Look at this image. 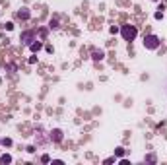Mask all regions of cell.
Returning <instances> with one entry per match:
<instances>
[{
    "label": "cell",
    "mask_w": 167,
    "mask_h": 165,
    "mask_svg": "<svg viewBox=\"0 0 167 165\" xmlns=\"http://www.w3.org/2000/svg\"><path fill=\"white\" fill-rule=\"evenodd\" d=\"M121 35H122V39L124 41H128V43H132L136 37H138V29H136V25H130V23H124L121 27Z\"/></svg>",
    "instance_id": "6da1fadb"
},
{
    "label": "cell",
    "mask_w": 167,
    "mask_h": 165,
    "mask_svg": "<svg viewBox=\"0 0 167 165\" xmlns=\"http://www.w3.org/2000/svg\"><path fill=\"white\" fill-rule=\"evenodd\" d=\"M159 45H161V41H159V37H157V35H154V33H148L146 37H144V47H146L148 51L159 49Z\"/></svg>",
    "instance_id": "7a4b0ae2"
},
{
    "label": "cell",
    "mask_w": 167,
    "mask_h": 165,
    "mask_svg": "<svg viewBox=\"0 0 167 165\" xmlns=\"http://www.w3.org/2000/svg\"><path fill=\"white\" fill-rule=\"evenodd\" d=\"M49 140L54 142V144H60V142L64 140V132H62L60 128H53V130L49 132Z\"/></svg>",
    "instance_id": "3957f363"
},
{
    "label": "cell",
    "mask_w": 167,
    "mask_h": 165,
    "mask_svg": "<svg viewBox=\"0 0 167 165\" xmlns=\"http://www.w3.org/2000/svg\"><path fill=\"white\" fill-rule=\"evenodd\" d=\"M21 43H24V45H31V43L33 41H35V33H33V31H24V33H21Z\"/></svg>",
    "instance_id": "277c9868"
},
{
    "label": "cell",
    "mask_w": 167,
    "mask_h": 165,
    "mask_svg": "<svg viewBox=\"0 0 167 165\" xmlns=\"http://www.w3.org/2000/svg\"><path fill=\"white\" fill-rule=\"evenodd\" d=\"M18 18H20V20H29V18H31V12H29L27 8H21V10H18Z\"/></svg>",
    "instance_id": "5b68a950"
},
{
    "label": "cell",
    "mask_w": 167,
    "mask_h": 165,
    "mask_svg": "<svg viewBox=\"0 0 167 165\" xmlns=\"http://www.w3.org/2000/svg\"><path fill=\"white\" fill-rule=\"evenodd\" d=\"M41 47H43V43L35 39V41H33L31 45H29V51H31V53H39V51H41Z\"/></svg>",
    "instance_id": "8992f818"
},
{
    "label": "cell",
    "mask_w": 167,
    "mask_h": 165,
    "mask_svg": "<svg viewBox=\"0 0 167 165\" xmlns=\"http://www.w3.org/2000/svg\"><path fill=\"white\" fill-rule=\"evenodd\" d=\"M91 58H93V60H103V58H105V51H93V53H91Z\"/></svg>",
    "instance_id": "52a82bcc"
},
{
    "label": "cell",
    "mask_w": 167,
    "mask_h": 165,
    "mask_svg": "<svg viewBox=\"0 0 167 165\" xmlns=\"http://www.w3.org/2000/svg\"><path fill=\"white\" fill-rule=\"evenodd\" d=\"M0 163H12V155L10 153H2L0 155Z\"/></svg>",
    "instance_id": "ba28073f"
},
{
    "label": "cell",
    "mask_w": 167,
    "mask_h": 165,
    "mask_svg": "<svg viewBox=\"0 0 167 165\" xmlns=\"http://www.w3.org/2000/svg\"><path fill=\"white\" fill-rule=\"evenodd\" d=\"M49 29H58V20L57 18H53V20L49 21Z\"/></svg>",
    "instance_id": "9c48e42d"
},
{
    "label": "cell",
    "mask_w": 167,
    "mask_h": 165,
    "mask_svg": "<svg viewBox=\"0 0 167 165\" xmlns=\"http://www.w3.org/2000/svg\"><path fill=\"white\" fill-rule=\"evenodd\" d=\"M12 144L14 142L10 140V138H4V140H2V146H4V148H12Z\"/></svg>",
    "instance_id": "30bf717a"
},
{
    "label": "cell",
    "mask_w": 167,
    "mask_h": 165,
    "mask_svg": "<svg viewBox=\"0 0 167 165\" xmlns=\"http://www.w3.org/2000/svg\"><path fill=\"white\" fill-rule=\"evenodd\" d=\"M144 161H150V163H155V161H157V157L154 155V153H150V155H146V159Z\"/></svg>",
    "instance_id": "8fae6325"
},
{
    "label": "cell",
    "mask_w": 167,
    "mask_h": 165,
    "mask_svg": "<svg viewBox=\"0 0 167 165\" xmlns=\"http://www.w3.org/2000/svg\"><path fill=\"white\" fill-rule=\"evenodd\" d=\"M115 155H117V157H122V155H124V148H117V150H115Z\"/></svg>",
    "instance_id": "7c38bea8"
},
{
    "label": "cell",
    "mask_w": 167,
    "mask_h": 165,
    "mask_svg": "<svg viewBox=\"0 0 167 165\" xmlns=\"http://www.w3.org/2000/svg\"><path fill=\"white\" fill-rule=\"evenodd\" d=\"M118 31H121V29H118L117 25H111V27H109V33H113V35H115V33H118Z\"/></svg>",
    "instance_id": "4fadbf2b"
},
{
    "label": "cell",
    "mask_w": 167,
    "mask_h": 165,
    "mask_svg": "<svg viewBox=\"0 0 167 165\" xmlns=\"http://www.w3.org/2000/svg\"><path fill=\"white\" fill-rule=\"evenodd\" d=\"M37 62V53H33V56H29V64H35Z\"/></svg>",
    "instance_id": "5bb4252c"
},
{
    "label": "cell",
    "mask_w": 167,
    "mask_h": 165,
    "mask_svg": "<svg viewBox=\"0 0 167 165\" xmlns=\"http://www.w3.org/2000/svg\"><path fill=\"white\" fill-rule=\"evenodd\" d=\"M41 161H43V163H49V161H51V157L45 153V155H41Z\"/></svg>",
    "instance_id": "9a60e30c"
},
{
    "label": "cell",
    "mask_w": 167,
    "mask_h": 165,
    "mask_svg": "<svg viewBox=\"0 0 167 165\" xmlns=\"http://www.w3.org/2000/svg\"><path fill=\"white\" fill-rule=\"evenodd\" d=\"M103 163H105V165H109V163H115V157H107V159L103 161Z\"/></svg>",
    "instance_id": "2e32d148"
},
{
    "label": "cell",
    "mask_w": 167,
    "mask_h": 165,
    "mask_svg": "<svg viewBox=\"0 0 167 165\" xmlns=\"http://www.w3.org/2000/svg\"><path fill=\"white\" fill-rule=\"evenodd\" d=\"M118 163H121V165H128L130 161H128V159H124V157H121V159H118Z\"/></svg>",
    "instance_id": "e0dca14e"
},
{
    "label": "cell",
    "mask_w": 167,
    "mask_h": 165,
    "mask_svg": "<svg viewBox=\"0 0 167 165\" xmlns=\"http://www.w3.org/2000/svg\"><path fill=\"white\" fill-rule=\"evenodd\" d=\"M4 27H6V29H8V31H12V29H14V23H12V21H8V23H6V25H4Z\"/></svg>",
    "instance_id": "ac0fdd59"
},
{
    "label": "cell",
    "mask_w": 167,
    "mask_h": 165,
    "mask_svg": "<svg viewBox=\"0 0 167 165\" xmlns=\"http://www.w3.org/2000/svg\"><path fill=\"white\" fill-rule=\"evenodd\" d=\"M154 18H155V20H161V18H163V10H161V12H155Z\"/></svg>",
    "instance_id": "d6986e66"
},
{
    "label": "cell",
    "mask_w": 167,
    "mask_h": 165,
    "mask_svg": "<svg viewBox=\"0 0 167 165\" xmlns=\"http://www.w3.org/2000/svg\"><path fill=\"white\" fill-rule=\"evenodd\" d=\"M39 35H41V39H45V37H47V29H41Z\"/></svg>",
    "instance_id": "ffe728a7"
},
{
    "label": "cell",
    "mask_w": 167,
    "mask_h": 165,
    "mask_svg": "<svg viewBox=\"0 0 167 165\" xmlns=\"http://www.w3.org/2000/svg\"><path fill=\"white\" fill-rule=\"evenodd\" d=\"M0 144H2V140H0Z\"/></svg>",
    "instance_id": "44dd1931"
},
{
    "label": "cell",
    "mask_w": 167,
    "mask_h": 165,
    "mask_svg": "<svg viewBox=\"0 0 167 165\" xmlns=\"http://www.w3.org/2000/svg\"><path fill=\"white\" fill-rule=\"evenodd\" d=\"M154 2H157V0H154Z\"/></svg>",
    "instance_id": "7402d4cb"
}]
</instances>
